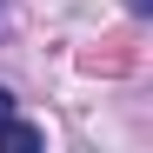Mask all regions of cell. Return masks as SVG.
<instances>
[{
	"label": "cell",
	"instance_id": "7a4b0ae2",
	"mask_svg": "<svg viewBox=\"0 0 153 153\" xmlns=\"http://www.w3.org/2000/svg\"><path fill=\"white\" fill-rule=\"evenodd\" d=\"M0 120H13V93L7 87H0Z\"/></svg>",
	"mask_w": 153,
	"mask_h": 153
},
{
	"label": "cell",
	"instance_id": "6da1fadb",
	"mask_svg": "<svg viewBox=\"0 0 153 153\" xmlns=\"http://www.w3.org/2000/svg\"><path fill=\"white\" fill-rule=\"evenodd\" d=\"M0 146H20V153H40V126H13V120H0Z\"/></svg>",
	"mask_w": 153,
	"mask_h": 153
}]
</instances>
